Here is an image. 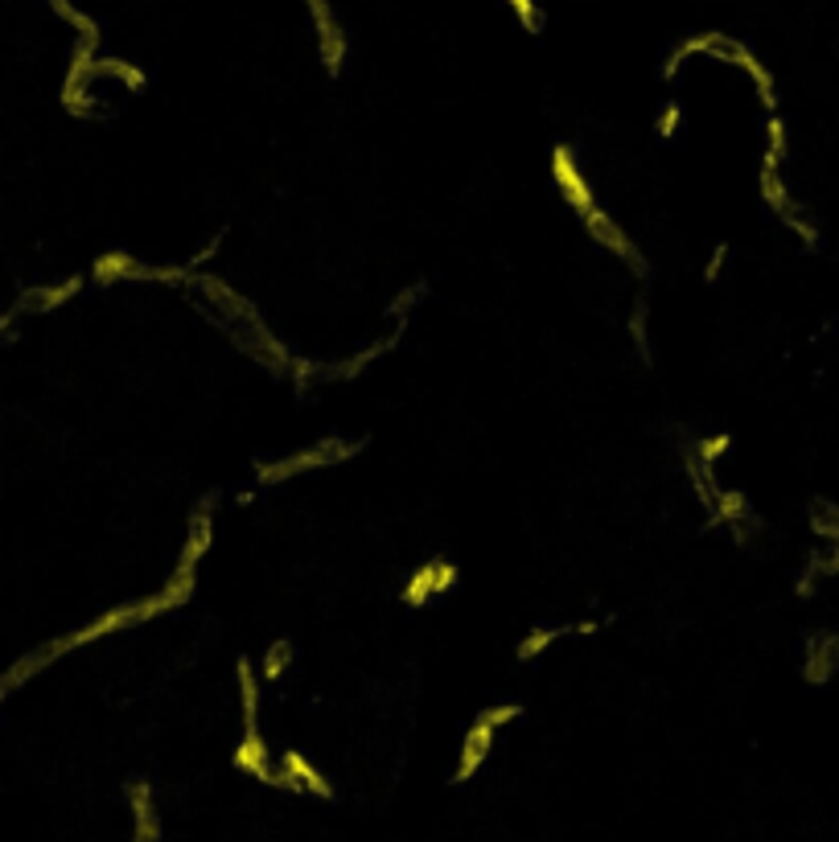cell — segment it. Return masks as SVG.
<instances>
[{"instance_id": "obj_1", "label": "cell", "mask_w": 839, "mask_h": 842, "mask_svg": "<svg viewBox=\"0 0 839 842\" xmlns=\"http://www.w3.org/2000/svg\"><path fill=\"white\" fill-rule=\"evenodd\" d=\"M132 814H137V834L132 842H161V818L149 785H132Z\"/></svg>"}]
</instances>
